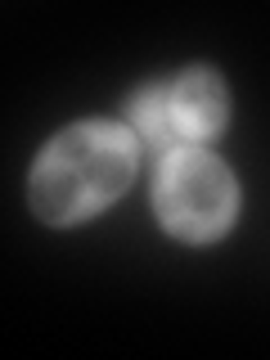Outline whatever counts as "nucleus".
Wrapping results in <instances>:
<instances>
[{"label": "nucleus", "mask_w": 270, "mask_h": 360, "mask_svg": "<svg viewBox=\"0 0 270 360\" xmlns=\"http://www.w3.org/2000/svg\"><path fill=\"white\" fill-rule=\"evenodd\" d=\"M153 202L158 217L180 239H212L234 221L239 189L234 176L225 172L221 158L202 149H176L162 158L153 180Z\"/></svg>", "instance_id": "2"}, {"label": "nucleus", "mask_w": 270, "mask_h": 360, "mask_svg": "<svg viewBox=\"0 0 270 360\" xmlns=\"http://www.w3.org/2000/svg\"><path fill=\"white\" fill-rule=\"evenodd\" d=\"M135 172L131 135L112 122H77L32 167V207L50 225L95 217L127 189Z\"/></svg>", "instance_id": "1"}, {"label": "nucleus", "mask_w": 270, "mask_h": 360, "mask_svg": "<svg viewBox=\"0 0 270 360\" xmlns=\"http://www.w3.org/2000/svg\"><path fill=\"white\" fill-rule=\"evenodd\" d=\"M131 117H135V131L153 149L207 140L225 122V86L207 68H189V72L172 77V82H153L135 99Z\"/></svg>", "instance_id": "3"}]
</instances>
